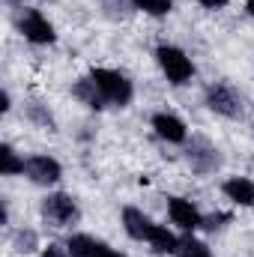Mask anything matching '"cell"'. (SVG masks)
<instances>
[{"label": "cell", "mask_w": 254, "mask_h": 257, "mask_svg": "<svg viewBox=\"0 0 254 257\" xmlns=\"http://www.w3.org/2000/svg\"><path fill=\"white\" fill-rule=\"evenodd\" d=\"M87 75L96 84V90L102 93V99L108 102V108H120L123 111V108H129L135 102V81L126 72L111 69V66H93Z\"/></svg>", "instance_id": "cell-1"}, {"label": "cell", "mask_w": 254, "mask_h": 257, "mask_svg": "<svg viewBox=\"0 0 254 257\" xmlns=\"http://www.w3.org/2000/svg\"><path fill=\"white\" fill-rule=\"evenodd\" d=\"M153 57H156V66H159V72L168 78V84H174V87H186L191 84V78H194V63H191V57L180 48V45H174V42H159L156 45V51H153Z\"/></svg>", "instance_id": "cell-2"}, {"label": "cell", "mask_w": 254, "mask_h": 257, "mask_svg": "<svg viewBox=\"0 0 254 257\" xmlns=\"http://www.w3.org/2000/svg\"><path fill=\"white\" fill-rule=\"evenodd\" d=\"M15 30L30 42V45H54L57 42V27L48 21V15L36 6H21L15 9Z\"/></svg>", "instance_id": "cell-3"}, {"label": "cell", "mask_w": 254, "mask_h": 257, "mask_svg": "<svg viewBox=\"0 0 254 257\" xmlns=\"http://www.w3.org/2000/svg\"><path fill=\"white\" fill-rule=\"evenodd\" d=\"M203 105L215 117H224V120H242V114H245V105H242L239 90L233 84H227V81H212L203 90Z\"/></svg>", "instance_id": "cell-4"}, {"label": "cell", "mask_w": 254, "mask_h": 257, "mask_svg": "<svg viewBox=\"0 0 254 257\" xmlns=\"http://www.w3.org/2000/svg\"><path fill=\"white\" fill-rule=\"evenodd\" d=\"M39 212H42V221H45V224L60 227V230L75 227V224L81 221V206H78V200L69 192H48L42 197Z\"/></svg>", "instance_id": "cell-5"}, {"label": "cell", "mask_w": 254, "mask_h": 257, "mask_svg": "<svg viewBox=\"0 0 254 257\" xmlns=\"http://www.w3.org/2000/svg\"><path fill=\"white\" fill-rule=\"evenodd\" d=\"M186 159H189L191 171L200 174V177H209L221 168V153L218 147L209 141V138H200V135H191L186 141Z\"/></svg>", "instance_id": "cell-6"}, {"label": "cell", "mask_w": 254, "mask_h": 257, "mask_svg": "<svg viewBox=\"0 0 254 257\" xmlns=\"http://www.w3.org/2000/svg\"><path fill=\"white\" fill-rule=\"evenodd\" d=\"M24 177H27L33 186L51 189V186H57V183L63 180V165H60L54 156H48V153H33V156H27V162H24Z\"/></svg>", "instance_id": "cell-7"}, {"label": "cell", "mask_w": 254, "mask_h": 257, "mask_svg": "<svg viewBox=\"0 0 254 257\" xmlns=\"http://www.w3.org/2000/svg\"><path fill=\"white\" fill-rule=\"evenodd\" d=\"M203 212H200V206L189 200V197H180V194H174V197H168V221L180 230V233H194V230H203Z\"/></svg>", "instance_id": "cell-8"}, {"label": "cell", "mask_w": 254, "mask_h": 257, "mask_svg": "<svg viewBox=\"0 0 254 257\" xmlns=\"http://www.w3.org/2000/svg\"><path fill=\"white\" fill-rule=\"evenodd\" d=\"M150 128L156 132V138H162L165 144H174V147H186V141H189L186 120L171 114V111H156L150 117Z\"/></svg>", "instance_id": "cell-9"}, {"label": "cell", "mask_w": 254, "mask_h": 257, "mask_svg": "<svg viewBox=\"0 0 254 257\" xmlns=\"http://www.w3.org/2000/svg\"><path fill=\"white\" fill-rule=\"evenodd\" d=\"M66 248H69V257H126L123 251L111 248L105 239H96L90 233H69Z\"/></svg>", "instance_id": "cell-10"}, {"label": "cell", "mask_w": 254, "mask_h": 257, "mask_svg": "<svg viewBox=\"0 0 254 257\" xmlns=\"http://www.w3.org/2000/svg\"><path fill=\"white\" fill-rule=\"evenodd\" d=\"M153 224H156V221H153L144 209H138V206H123V230L129 233V239H135V242H147Z\"/></svg>", "instance_id": "cell-11"}, {"label": "cell", "mask_w": 254, "mask_h": 257, "mask_svg": "<svg viewBox=\"0 0 254 257\" xmlns=\"http://www.w3.org/2000/svg\"><path fill=\"white\" fill-rule=\"evenodd\" d=\"M221 194L233 203V206H254V180L251 177H227L221 183Z\"/></svg>", "instance_id": "cell-12"}, {"label": "cell", "mask_w": 254, "mask_h": 257, "mask_svg": "<svg viewBox=\"0 0 254 257\" xmlns=\"http://www.w3.org/2000/svg\"><path fill=\"white\" fill-rule=\"evenodd\" d=\"M147 245L156 251V254H177V245H180V233L177 230H171L168 224H153V230H150V239H147Z\"/></svg>", "instance_id": "cell-13"}, {"label": "cell", "mask_w": 254, "mask_h": 257, "mask_svg": "<svg viewBox=\"0 0 254 257\" xmlns=\"http://www.w3.org/2000/svg\"><path fill=\"white\" fill-rule=\"evenodd\" d=\"M72 96H75L84 108H90V111H105V108H108V102L102 99V93L96 90V84L90 81V75H84V78H78V81L72 84Z\"/></svg>", "instance_id": "cell-14"}, {"label": "cell", "mask_w": 254, "mask_h": 257, "mask_svg": "<svg viewBox=\"0 0 254 257\" xmlns=\"http://www.w3.org/2000/svg\"><path fill=\"white\" fill-rule=\"evenodd\" d=\"M24 156L12 147V144H0V174L3 177H24Z\"/></svg>", "instance_id": "cell-15"}, {"label": "cell", "mask_w": 254, "mask_h": 257, "mask_svg": "<svg viewBox=\"0 0 254 257\" xmlns=\"http://www.w3.org/2000/svg\"><path fill=\"white\" fill-rule=\"evenodd\" d=\"M27 120H30L36 128H42V132H57V120H54L51 108L42 105V102H36V99L27 102Z\"/></svg>", "instance_id": "cell-16"}, {"label": "cell", "mask_w": 254, "mask_h": 257, "mask_svg": "<svg viewBox=\"0 0 254 257\" xmlns=\"http://www.w3.org/2000/svg\"><path fill=\"white\" fill-rule=\"evenodd\" d=\"M174 257H215V254H212V248H209L203 239H197L194 233H180V245H177V254Z\"/></svg>", "instance_id": "cell-17"}, {"label": "cell", "mask_w": 254, "mask_h": 257, "mask_svg": "<svg viewBox=\"0 0 254 257\" xmlns=\"http://www.w3.org/2000/svg\"><path fill=\"white\" fill-rule=\"evenodd\" d=\"M12 248H15L18 254H39V251H42L39 233H36V230H30V227L15 230V236H12Z\"/></svg>", "instance_id": "cell-18"}, {"label": "cell", "mask_w": 254, "mask_h": 257, "mask_svg": "<svg viewBox=\"0 0 254 257\" xmlns=\"http://www.w3.org/2000/svg\"><path fill=\"white\" fill-rule=\"evenodd\" d=\"M129 3H132V9H138L150 18H165L174 12V0H129Z\"/></svg>", "instance_id": "cell-19"}, {"label": "cell", "mask_w": 254, "mask_h": 257, "mask_svg": "<svg viewBox=\"0 0 254 257\" xmlns=\"http://www.w3.org/2000/svg\"><path fill=\"white\" fill-rule=\"evenodd\" d=\"M39 257H69V248H66V242H48V245H42V251Z\"/></svg>", "instance_id": "cell-20"}, {"label": "cell", "mask_w": 254, "mask_h": 257, "mask_svg": "<svg viewBox=\"0 0 254 257\" xmlns=\"http://www.w3.org/2000/svg\"><path fill=\"white\" fill-rule=\"evenodd\" d=\"M221 221H230V215H227V212H215V215H206V218H203V230H218V227H224Z\"/></svg>", "instance_id": "cell-21"}, {"label": "cell", "mask_w": 254, "mask_h": 257, "mask_svg": "<svg viewBox=\"0 0 254 257\" xmlns=\"http://www.w3.org/2000/svg\"><path fill=\"white\" fill-rule=\"evenodd\" d=\"M194 3H200L203 9H212V12H218V9H224L230 0H194Z\"/></svg>", "instance_id": "cell-22"}, {"label": "cell", "mask_w": 254, "mask_h": 257, "mask_svg": "<svg viewBox=\"0 0 254 257\" xmlns=\"http://www.w3.org/2000/svg\"><path fill=\"white\" fill-rule=\"evenodd\" d=\"M245 12L254 18V0H245Z\"/></svg>", "instance_id": "cell-23"}, {"label": "cell", "mask_w": 254, "mask_h": 257, "mask_svg": "<svg viewBox=\"0 0 254 257\" xmlns=\"http://www.w3.org/2000/svg\"><path fill=\"white\" fill-rule=\"evenodd\" d=\"M39 3H51V0H39Z\"/></svg>", "instance_id": "cell-24"}]
</instances>
